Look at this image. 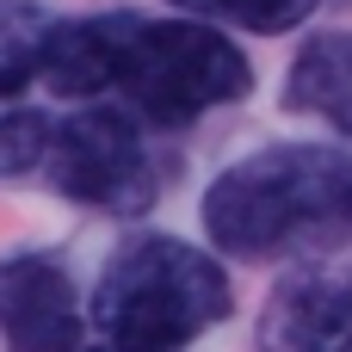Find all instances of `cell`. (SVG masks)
<instances>
[{
  "label": "cell",
  "instance_id": "cell-2",
  "mask_svg": "<svg viewBox=\"0 0 352 352\" xmlns=\"http://www.w3.org/2000/svg\"><path fill=\"white\" fill-rule=\"evenodd\" d=\"M229 272L173 235H136L111 254L93 291V334L111 352H179L229 322Z\"/></svg>",
  "mask_w": 352,
  "mask_h": 352
},
{
  "label": "cell",
  "instance_id": "cell-8",
  "mask_svg": "<svg viewBox=\"0 0 352 352\" xmlns=\"http://www.w3.org/2000/svg\"><path fill=\"white\" fill-rule=\"evenodd\" d=\"M50 37H56V19L31 0H0V99L43 80V62H50Z\"/></svg>",
  "mask_w": 352,
  "mask_h": 352
},
{
  "label": "cell",
  "instance_id": "cell-12",
  "mask_svg": "<svg viewBox=\"0 0 352 352\" xmlns=\"http://www.w3.org/2000/svg\"><path fill=\"white\" fill-rule=\"evenodd\" d=\"M105 352H111V346H105Z\"/></svg>",
  "mask_w": 352,
  "mask_h": 352
},
{
  "label": "cell",
  "instance_id": "cell-1",
  "mask_svg": "<svg viewBox=\"0 0 352 352\" xmlns=\"http://www.w3.org/2000/svg\"><path fill=\"white\" fill-rule=\"evenodd\" d=\"M204 235L235 260L328 254L352 241V148L272 142L204 192Z\"/></svg>",
  "mask_w": 352,
  "mask_h": 352
},
{
  "label": "cell",
  "instance_id": "cell-7",
  "mask_svg": "<svg viewBox=\"0 0 352 352\" xmlns=\"http://www.w3.org/2000/svg\"><path fill=\"white\" fill-rule=\"evenodd\" d=\"M285 105L352 136V31H322L291 56Z\"/></svg>",
  "mask_w": 352,
  "mask_h": 352
},
{
  "label": "cell",
  "instance_id": "cell-10",
  "mask_svg": "<svg viewBox=\"0 0 352 352\" xmlns=\"http://www.w3.org/2000/svg\"><path fill=\"white\" fill-rule=\"evenodd\" d=\"M56 124L43 111H6L0 118V179H31L50 161Z\"/></svg>",
  "mask_w": 352,
  "mask_h": 352
},
{
  "label": "cell",
  "instance_id": "cell-5",
  "mask_svg": "<svg viewBox=\"0 0 352 352\" xmlns=\"http://www.w3.org/2000/svg\"><path fill=\"white\" fill-rule=\"evenodd\" d=\"M80 297L50 254H0V346L80 352Z\"/></svg>",
  "mask_w": 352,
  "mask_h": 352
},
{
  "label": "cell",
  "instance_id": "cell-11",
  "mask_svg": "<svg viewBox=\"0 0 352 352\" xmlns=\"http://www.w3.org/2000/svg\"><path fill=\"white\" fill-rule=\"evenodd\" d=\"M334 352H352V334H346V340H340V346H334Z\"/></svg>",
  "mask_w": 352,
  "mask_h": 352
},
{
  "label": "cell",
  "instance_id": "cell-3",
  "mask_svg": "<svg viewBox=\"0 0 352 352\" xmlns=\"http://www.w3.org/2000/svg\"><path fill=\"white\" fill-rule=\"evenodd\" d=\"M105 87H118L148 124H192L217 105L248 99L254 62L210 31L204 19H148V12H111V50H105Z\"/></svg>",
  "mask_w": 352,
  "mask_h": 352
},
{
  "label": "cell",
  "instance_id": "cell-9",
  "mask_svg": "<svg viewBox=\"0 0 352 352\" xmlns=\"http://www.w3.org/2000/svg\"><path fill=\"white\" fill-rule=\"evenodd\" d=\"M173 6L198 12V19H223V25L260 31V37H278V31H297L322 0H173Z\"/></svg>",
  "mask_w": 352,
  "mask_h": 352
},
{
  "label": "cell",
  "instance_id": "cell-6",
  "mask_svg": "<svg viewBox=\"0 0 352 352\" xmlns=\"http://www.w3.org/2000/svg\"><path fill=\"white\" fill-rule=\"evenodd\" d=\"M352 334V266L309 260L285 272L260 309V352H334Z\"/></svg>",
  "mask_w": 352,
  "mask_h": 352
},
{
  "label": "cell",
  "instance_id": "cell-4",
  "mask_svg": "<svg viewBox=\"0 0 352 352\" xmlns=\"http://www.w3.org/2000/svg\"><path fill=\"white\" fill-rule=\"evenodd\" d=\"M43 173L62 198L93 204V210H118V217L155 204V192H161L155 148H148L142 124L118 105H80L68 124H56Z\"/></svg>",
  "mask_w": 352,
  "mask_h": 352
}]
</instances>
